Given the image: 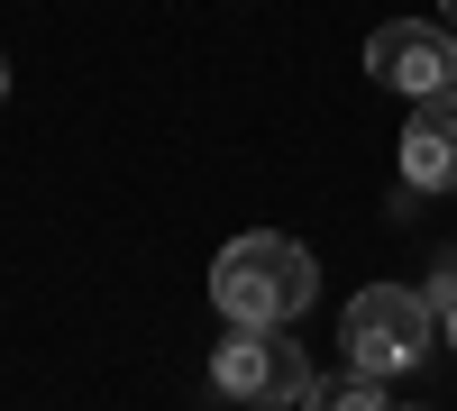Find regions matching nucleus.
I'll return each mask as SVG.
<instances>
[{
    "label": "nucleus",
    "mask_w": 457,
    "mask_h": 411,
    "mask_svg": "<svg viewBox=\"0 0 457 411\" xmlns=\"http://www.w3.org/2000/svg\"><path fill=\"white\" fill-rule=\"evenodd\" d=\"M421 302H430V311H439V320H448V311H457V256H439V275H430V284H421Z\"/></svg>",
    "instance_id": "0eeeda50"
},
{
    "label": "nucleus",
    "mask_w": 457,
    "mask_h": 411,
    "mask_svg": "<svg viewBox=\"0 0 457 411\" xmlns=\"http://www.w3.org/2000/svg\"><path fill=\"white\" fill-rule=\"evenodd\" d=\"M403 183H411V193H448V183H457V83L411 92V119H403Z\"/></svg>",
    "instance_id": "39448f33"
},
{
    "label": "nucleus",
    "mask_w": 457,
    "mask_h": 411,
    "mask_svg": "<svg viewBox=\"0 0 457 411\" xmlns=\"http://www.w3.org/2000/svg\"><path fill=\"white\" fill-rule=\"evenodd\" d=\"M211 384L228 402H320V375H312V357L293 348V320H228V339L211 357Z\"/></svg>",
    "instance_id": "f03ea898"
},
{
    "label": "nucleus",
    "mask_w": 457,
    "mask_h": 411,
    "mask_svg": "<svg viewBox=\"0 0 457 411\" xmlns=\"http://www.w3.org/2000/svg\"><path fill=\"white\" fill-rule=\"evenodd\" d=\"M439 10H448V28H457V0H439Z\"/></svg>",
    "instance_id": "1a4fd4ad"
},
{
    "label": "nucleus",
    "mask_w": 457,
    "mask_h": 411,
    "mask_svg": "<svg viewBox=\"0 0 457 411\" xmlns=\"http://www.w3.org/2000/svg\"><path fill=\"white\" fill-rule=\"evenodd\" d=\"M0 101H10V64H0Z\"/></svg>",
    "instance_id": "6e6552de"
},
{
    "label": "nucleus",
    "mask_w": 457,
    "mask_h": 411,
    "mask_svg": "<svg viewBox=\"0 0 457 411\" xmlns=\"http://www.w3.org/2000/svg\"><path fill=\"white\" fill-rule=\"evenodd\" d=\"M312 292H320V266H312V247L284 238V229H247V238H228L211 256L220 320H302Z\"/></svg>",
    "instance_id": "f257e3e1"
},
{
    "label": "nucleus",
    "mask_w": 457,
    "mask_h": 411,
    "mask_svg": "<svg viewBox=\"0 0 457 411\" xmlns=\"http://www.w3.org/2000/svg\"><path fill=\"white\" fill-rule=\"evenodd\" d=\"M439 339V311L421 302L411 284H366L348 320H338V348H348V366H375V375H403V366H421Z\"/></svg>",
    "instance_id": "7ed1b4c3"
},
{
    "label": "nucleus",
    "mask_w": 457,
    "mask_h": 411,
    "mask_svg": "<svg viewBox=\"0 0 457 411\" xmlns=\"http://www.w3.org/2000/svg\"><path fill=\"white\" fill-rule=\"evenodd\" d=\"M448 348H457V311H448Z\"/></svg>",
    "instance_id": "9d476101"
},
{
    "label": "nucleus",
    "mask_w": 457,
    "mask_h": 411,
    "mask_svg": "<svg viewBox=\"0 0 457 411\" xmlns=\"http://www.w3.org/2000/svg\"><path fill=\"white\" fill-rule=\"evenodd\" d=\"M366 83H385V92H439V83H457V28L448 19H385L366 37Z\"/></svg>",
    "instance_id": "20e7f679"
},
{
    "label": "nucleus",
    "mask_w": 457,
    "mask_h": 411,
    "mask_svg": "<svg viewBox=\"0 0 457 411\" xmlns=\"http://www.w3.org/2000/svg\"><path fill=\"white\" fill-rule=\"evenodd\" d=\"M385 393H394V375H375V366H348L338 384H320V402H338V411H375Z\"/></svg>",
    "instance_id": "423d86ee"
}]
</instances>
